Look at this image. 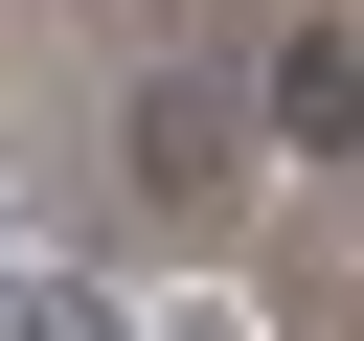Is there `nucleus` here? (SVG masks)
Instances as JSON below:
<instances>
[{
	"mask_svg": "<svg viewBox=\"0 0 364 341\" xmlns=\"http://www.w3.org/2000/svg\"><path fill=\"white\" fill-rule=\"evenodd\" d=\"M250 114H273V159H364V45H341V23H273Z\"/></svg>",
	"mask_w": 364,
	"mask_h": 341,
	"instance_id": "nucleus-1",
	"label": "nucleus"
},
{
	"mask_svg": "<svg viewBox=\"0 0 364 341\" xmlns=\"http://www.w3.org/2000/svg\"><path fill=\"white\" fill-rule=\"evenodd\" d=\"M159 341H228V318H159Z\"/></svg>",
	"mask_w": 364,
	"mask_h": 341,
	"instance_id": "nucleus-3",
	"label": "nucleus"
},
{
	"mask_svg": "<svg viewBox=\"0 0 364 341\" xmlns=\"http://www.w3.org/2000/svg\"><path fill=\"white\" fill-rule=\"evenodd\" d=\"M0 341H159V318H136L114 273H46V250H23V273H0Z\"/></svg>",
	"mask_w": 364,
	"mask_h": 341,
	"instance_id": "nucleus-2",
	"label": "nucleus"
}]
</instances>
